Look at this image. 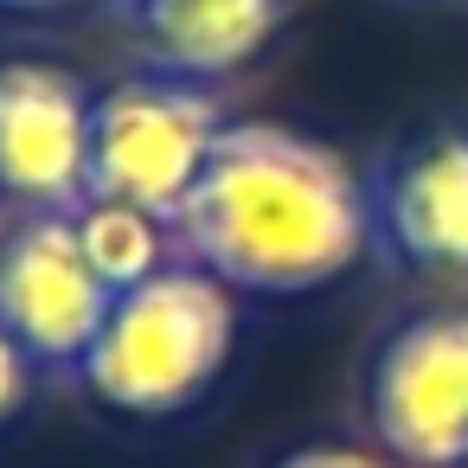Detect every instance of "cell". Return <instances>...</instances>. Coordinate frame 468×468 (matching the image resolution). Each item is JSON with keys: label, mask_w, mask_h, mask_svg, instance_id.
I'll return each mask as SVG.
<instances>
[{"label": "cell", "mask_w": 468, "mask_h": 468, "mask_svg": "<svg viewBox=\"0 0 468 468\" xmlns=\"http://www.w3.org/2000/svg\"><path fill=\"white\" fill-rule=\"evenodd\" d=\"M372 206L353 167L282 122H225L199 186L174 212L186 263L250 295H308L359 263Z\"/></svg>", "instance_id": "6da1fadb"}, {"label": "cell", "mask_w": 468, "mask_h": 468, "mask_svg": "<svg viewBox=\"0 0 468 468\" xmlns=\"http://www.w3.org/2000/svg\"><path fill=\"white\" fill-rule=\"evenodd\" d=\"M238 346V302L199 263H161L148 282L116 289L103 334L90 340L78 378L97 404L122 417H174L199 404Z\"/></svg>", "instance_id": "7a4b0ae2"}, {"label": "cell", "mask_w": 468, "mask_h": 468, "mask_svg": "<svg viewBox=\"0 0 468 468\" xmlns=\"http://www.w3.org/2000/svg\"><path fill=\"white\" fill-rule=\"evenodd\" d=\"M225 135L218 97L193 78H129L90 116V199H122L174 225Z\"/></svg>", "instance_id": "3957f363"}, {"label": "cell", "mask_w": 468, "mask_h": 468, "mask_svg": "<svg viewBox=\"0 0 468 468\" xmlns=\"http://www.w3.org/2000/svg\"><path fill=\"white\" fill-rule=\"evenodd\" d=\"M116 289L78 244L71 212H33L0 238V327L33 366H84Z\"/></svg>", "instance_id": "277c9868"}, {"label": "cell", "mask_w": 468, "mask_h": 468, "mask_svg": "<svg viewBox=\"0 0 468 468\" xmlns=\"http://www.w3.org/2000/svg\"><path fill=\"white\" fill-rule=\"evenodd\" d=\"M372 430L398 462L462 468L468 455V308L404 321L378 346Z\"/></svg>", "instance_id": "5b68a950"}, {"label": "cell", "mask_w": 468, "mask_h": 468, "mask_svg": "<svg viewBox=\"0 0 468 468\" xmlns=\"http://www.w3.org/2000/svg\"><path fill=\"white\" fill-rule=\"evenodd\" d=\"M97 97L39 58L0 65V193L33 212H78L90 199Z\"/></svg>", "instance_id": "8992f818"}, {"label": "cell", "mask_w": 468, "mask_h": 468, "mask_svg": "<svg viewBox=\"0 0 468 468\" xmlns=\"http://www.w3.org/2000/svg\"><path fill=\"white\" fill-rule=\"evenodd\" d=\"M385 244L417 270H468V135H430L385 167L372 206Z\"/></svg>", "instance_id": "52a82bcc"}, {"label": "cell", "mask_w": 468, "mask_h": 468, "mask_svg": "<svg viewBox=\"0 0 468 468\" xmlns=\"http://www.w3.org/2000/svg\"><path fill=\"white\" fill-rule=\"evenodd\" d=\"M122 20L167 78L206 84L276 39L282 0H122Z\"/></svg>", "instance_id": "ba28073f"}, {"label": "cell", "mask_w": 468, "mask_h": 468, "mask_svg": "<svg viewBox=\"0 0 468 468\" xmlns=\"http://www.w3.org/2000/svg\"><path fill=\"white\" fill-rule=\"evenodd\" d=\"M78 244L84 257L97 263V276L110 289H135L148 282L161 263H167V218L142 212V206H122V199H84L78 212Z\"/></svg>", "instance_id": "9c48e42d"}, {"label": "cell", "mask_w": 468, "mask_h": 468, "mask_svg": "<svg viewBox=\"0 0 468 468\" xmlns=\"http://www.w3.org/2000/svg\"><path fill=\"white\" fill-rule=\"evenodd\" d=\"M27 385H33V359L20 353V340L7 327H0V423L27 404Z\"/></svg>", "instance_id": "30bf717a"}, {"label": "cell", "mask_w": 468, "mask_h": 468, "mask_svg": "<svg viewBox=\"0 0 468 468\" xmlns=\"http://www.w3.org/2000/svg\"><path fill=\"white\" fill-rule=\"evenodd\" d=\"M270 468H385V462H372V455H359V449H340V442H314V449H289V455L270 462Z\"/></svg>", "instance_id": "8fae6325"}, {"label": "cell", "mask_w": 468, "mask_h": 468, "mask_svg": "<svg viewBox=\"0 0 468 468\" xmlns=\"http://www.w3.org/2000/svg\"><path fill=\"white\" fill-rule=\"evenodd\" d=\"M7 14H58V7H78V0H0Z\"/></svg>", "instance_id": "7c38bea8"}, {"label": "cell", "mask_w": 468, "mask_h": 468, "mask_svg": "<svg viewBox=\"0 0 468 468\" xmlns=\"http://www.w3.org/2000/svg\"><path fill=\"white\" fill-rule=\"evenodd\" d=\"M462 468H468V455H462Z\"/></svg>", "instance_id": "4fadbf2b"}]
</instances>
